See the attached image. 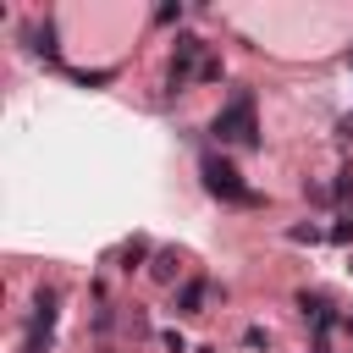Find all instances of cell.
<instances>
[{
  "label": "cell",
  "mask_w": 353,
  "mask_h": 353,
  "mask_svg": "<svg viewBox=\"0 0 353 353\" xmlns=\"http://www.w3.org/2000/svg\"><path fill=\"white\" fill-rule=\"evenodd\" d=\"M199 182H204V193H210V199H221V204L265 210V193H254V188L243 182V171H237L226 154H215V149H204V154H199Z\"/></svg>",
  "instance_id": "6da1fadb"
},
{
  "label": "cell",
  "mask_w": 353,
  "mask_h": 353,
  "mask_svg": "<svg viewBox=\"0 0 353 353\" xmlns=\"http://www.w3.org/2000/svg\"><path fill=\"white\" fill-rule=\"evenodd\" d=\"M210 138L226 149V143H237V149H259V116H254V88H232L226 94V105L215 110V121H210Z\"/></svg>",
  "instance_id": "7a4b0ae2"
},
{
  "label": "cell",
  "mask_w": 353,
  "mask_h": 353,
  "mask_svg": "<svg viewBox=\"0 0 353 353\" xmlns=\"http://www.w3.org/2000/svg\"><path fill=\"white\" fill-rule=\"evenodd\" d=\"M171 44H176V50H171V66H165V94H188V88H193L199 61L210 55V44H204L199 33H176Z\"/></svg>",
  "instance_id": "3957f363"
},
{
  "label": "cell",
  "mask_w": 353,
  "mask_h": 353,
  "mask_svg": "<svg viewBox=\"0 0 353 353\" xmlns=\"http://www.w3.org/2000/svg\"><path fill=\"white\" fill-rule=\"evenodd\" d=\"M28 50L39 55V61H50V66H61V39H55V17H44V22H28Z\"/></svg>",
  "instance_id": "277c9868"
},
{
  "label": "cell",
  "mask_w": 353,
  "mask_h": 353,
  "mask_svg": "<svg viewBox=\"0 0 353 353\" xmlns=\"http://www.w3.org/2000/svg\"><path fill=\"white\" fill-rule=\"evenodd\" d=\"M204 298H210V276H188L182 287H176V314H204Z\"/></svg>",
  "instance_id": "5b68a950"
},
{
  "label": "cell",
  "mask_w": 353,
  "mask_h": 353,
  "mask_svg": "<svg viewBox=\"0 0 353 353\" xmlns=\"http://www.w3.org/2000/svg\"><path fill=\"white\" fill-rule=\"evenodd\" d=\"M298 314H303L309 325H320V320H331L336 309H331V298H325V292H298Z\"/></svg>",
  "instance_id": "8992f818"
},
{
  "label": "cell",
  "mask_w": 353,
  "mask_h": 353,
  "mask_svg": "<svg viewBox=\"0 0 353 353\" xmlns=\"http://www.w3.org/2000/svg\"><path fill=\"white\" fill-rule=\"evenodd\" d=\"M149 270H154V281H176V276H182V259H176V248H160Z\"/></svg>",
  "instance_id": "52a82bcc"
},
{
  "label": "cell",
  "mask_w": 353,
  "mask_h": 353,
  "mask_svg": "<svg viewBox=\"0 0 353 353\" xmlns=\"http://www.w3.org/2000/svg\"><path fill=\"white\" fill-rule=\"evenodd\" d=\"M331 204H342V215H353V165L336 171V182H331Z\"/></svg>",
  "instance_id": "ba28073f"
},
{
  "label": "cell",
  "mask_w": 353,
  "mask_h": 353,
  "mask_svg": "<svg viewBox=\"0 0 353 353\" xmlns=\"http://www.w3.org/2000/svg\"><path fill=\"white\" fill-rule=\"evenodd\" d=\"M143 259H149V237H132V243L121 248V270H138Z\"/></svg>",
  "instance_id": "9c48e42d"
},
{
  "label": "cell",
  "mask_w": 353,
  "mask_h": 353,
  "mask_svg": "<svg viewBox=\"0 0 353 353\" xmlns=\"http://www.w3.org/2000/svg\"><path fill=\"white\" fill-rule=\"evenodd\" d=\"M221 72H226V66H221V55H204V61H199V72H193V83H221Z\"/></svg>",
  "instance_id": "30bf717a"
},
{
  "label": "cell",
  "mask_w": 353,
  "mask_h": 353,
  "mask_svg": "<svg viewBox=\"0 0 353 353\" xmlns=\"http://www.w3.org/2000/svg\"><path fill=\"white\" fill-rule=\"evenodd\" d=\"M72 77H77L83 88H99V83H110V77H116V66H99V72H72Z\"/></svg>",
  "instance_id": "8fae6325"
},
{
  "label": "cell",
  "mask_w": 353,
  "mask_h": 353,
  "mask_svg": "<svg viewBox=\"0 0 353 353\" xmlns=\"http://www.w3.org/2000/svg\"><path fill=\"white\" fill-rule=\"evenodd\" d=\"M325 237H331V243H342V248H353V215H342V221H336Z\"/></svg>",
  "instance_id": "7c38bea8"
},
{
  "label": "cell",
  "mask_w": 353,
  "mask_h": 353,
  "mask_svg": "<svg viewBox=\"0 0 353 353\" xmlns=\"http://www.w3.org/2000/svg\"><path fill=\"white\" fill-rule=\"evenodd\" d=\"M287 237H292V243H320V237H325V232H320V226H292V232H287Z\"/></svg>",
  "instance_id": "4fadbf2b"
},
{
  "label": "cell",
  "mask_w": 353,
  "mask_h": 353,
  "mask_svg": "<svg viewBox=\"0 0 353 353\" xmlns=\"http://www.w3.org/2000/svg\"><path fill=\"white\" fill-rule=\"evenodd\" d=\"M265 342H270L265 325H248V331H243V347H265Z\"/></svg>",
  "instance_id": "5bb4252c"
},
{
  "label": "cell",
  "mask_w": 353,
  "mask_h": 353,
  "mask_svg": "<svg viewBox=\"0 0 353 353\" xmlns=\"http://www.w3.org/2000/svg\"><path fill=\"white\" fill-rule=\"evenodd\" d=\"M154 22H160V28H171V22H182V6H160V11H154Z\"/></svg>",
  "instance_id": "9a60e30c"
},
{
  "label": "cell",
  "mask_w": 353,
  "mask_h": 353,
  "mask_svg": "<svg viewBox=\"0 0 353 353\" xmlns=\"http://www.w3.org/2000/svg\"><path fill=\"white\" fill-rule=\"evenodd\" d=\"M160 342H165V353H188V342H182V331H160Z\"/></svg>",
  "instance_id": "2e32d148"
},
{
  "label": "cell",
  "mask_w": 353,
  "mask_h": 353,
  "mask_svg": "<svg viewBox=\"0 0 353 353\" xmlns=\"http://www.w3.org/2000/svg\"><path fill=\"white\" fill-rule=\"evenodd\" d=\"M342 325H347V331H353V314H347V320H342Z\"/></svg>",
  "instance_id": "e0dca14e"
},
{
  "label": "cell",
  "mask_w": 353,
  "mask_h": 353,
  "mask_svg": "<svg viewBox=\"0 0 353 353\" xmlns=\"http://www.w3.org/2000/svg\"><path fill=\"white\" fill-rule=\"evenodd\" d=\"M199 353H215V347H199Z\"/></svg>",
  "instance_id": "ac0fdd59"
},
{
  "label": "cell",
  "mask_w": 353,
  "mask_h": 353,
  "mask_svg": "<svg viewBox=\"0 0 353 353\" xmlns=\"http://www.w3.org/2000/svg\"><path fill=\"white\" fill-rule=\"evenodd\" d=\"M347 270H353V254H347Z\"/></svg>",
  "instance_id": "d6986e66"
}]
</instances>
